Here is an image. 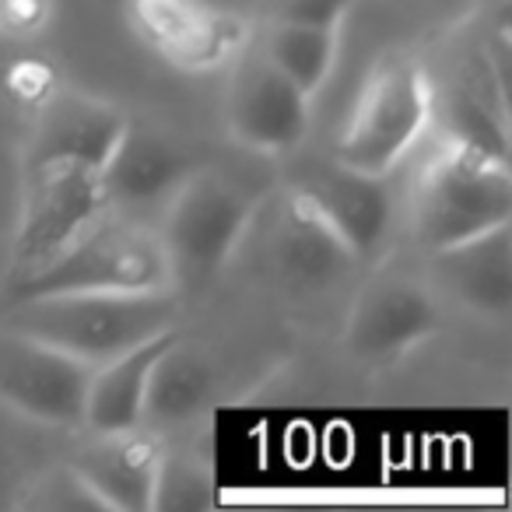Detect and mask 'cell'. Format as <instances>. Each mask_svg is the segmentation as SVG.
<instances>
[{
  "label": "cell",
  "mask_w": 512,
  "mask_h": 512,
  "mask_svg": "<svg viewBox=\"0 0 512 512\" xmlns=\"http://www.w3.org/2000/svg\"><path fill=\"white\" fill-rule=\"evenodd\" d=\"M477 15V0H351L337 22L334 67L313 99V127L334 130L376 71L418 60Z\"/></svg>",
  "instance_id": "cell-1"
},
{
  "label": "cell",
  "mask_w": 512,
  "mask_h": 512,
  "mask_svg": "<svg viewBox=\"0 0 512 512\" xmlns=\"http://www.w3.org/2000/svg\"><path fill=\"white\" fill-rule=\"evenodd\" d=\"M8 330L95 365L176 330V292H57L11 299Z\"/></svg>",
  "instance_id": "cell-2"
},
{
  "label": "cell",
  "mask_w": 512,
  "mask_h": 512,
  "mask_svg": "<svg viewBox=\"0 0 512 512\" xmlns=\"http://www.w3.org/2000/svg\"><path fill=\"white\" fill-rule=\"evenodd\" d=\"M172 264L158 228L106 211L50 264L11 285V299L57 292H172Z\"/></svg>",
  "instance_id": "cell-3"
},
{
  "label": "cell",
  "mask_w": 512,
  "mask_h": 512,
  "mask_svg": "<svg viewBox=\"0 0 512 512\" xmlns=\"http://www.w3.org/2000/svg\"><path fill=\"white\" fill-rule=\"evenodd\" d=\"M512 221L509 158L442 141L414 186V239L432 249Z\"/></svg>",
  "instance_id": "cell-4"
},
{
  "label": "cell",
  "mask_w": 512,
  "mask_h": 512,
  "mask_svg": "<svg viewBox=\"0 0 512 512\" xmlns=\"http://www.w3.org/2000/svg\"><path fill=\"white\" fill-rule=\"evenodd\" d=\"M432 78L418 60L376 71L334 127L330 155L372 176H390L432 127Z\"/></svg>",
  "instance_id": "cell-5"
},
{
  "label": "cell",
  "mask_w": 512,
  "mask_h": 512,
  "mask_svg": "<svg viewBox=\"0 0 512 512\" xmlns=\"http://www.w3.org/2000/svg\"><path fill=\"white\" fill-rule=\"evenodd\" d=\"M256 200L218 172H193L162 207V246L169 253L172 281L200 285L232 260L253 221Z\"/></svg>",
  "instance_id": "cell-6"
},
{
  "label": "cell",
  "mask_w": 512,
  "mask_h": 512,
  "mask_svg": "<svg viewBox=\"0 0 512 512\" xmlns=\"http://www.w3.org/2000/svg\"><path fill=\"white\" fill-rule=\"evenodd\" d=\"M106 211H113L109 207L106 179L92 165H78V162L25 165L11 285L50 264L60 249L71 246Z\"/></svg>",
  "instance_id": "cell-7"
},
{
  "label": "cell",
  "mask_w": 512,
  "mask_h": 512,
  "mask_svg": "<svg viewBox=\"0 0 512 512\" xmlns=\"http://www.w3.org/2000/svg\"><path fill=\"white\" fill-rule=\"evenodd\" d=\"M92 365L18 330H0V404L39 425L81 428Z\"/></svg>",
  "instance_id": "cell-8"
},
{
  "label": "cell",
  "mask_w": 512,
  "mask_h": 512,
  "mask_svg": "<svg viewBox=\"0 0 512 512\" xmlns=\"http://www.w3.org/2000/svg\"><path fill=\"white\" fill-rule=\"evenodd\" d=\"M228 130L249 151L288 155L313 134V99L260 50L242 53L228 85Z\"/></svg>",
  "instance_id": "cell-9"
},
{
  "label": "cell",
  "mask_w": 512,
  "mask_h": 512,
  "mask_svg": "<svg viewBox=\"0 0 512 512\" xmlns=\"http://www.w3.org/2000/svg\"><path fill=\"white\" fill-rule=\"evenodd\" d=\"M288 190L306 200L348 242L358 260L376 253L390 232L393 193L386 176H372V172H362L327 155L302 165Z\"/></svg>",
  "instance_id": "cell-10"
},
{
  "label": "cell",
  "mask_w": 512,
  "mask_h": 512,
  "mask_svg": "<svg viewBox=\"0 0 512 512\" xmlns=\"http://www.w3.org/2000/svg\"><path fill=\"white\" fill-rule=\"evenodd\" d=\"M267 264L281 288L299 299H316L341 288L362 260L306 200L288 190L271 218Z\"/></svg>",
  "instance_id": "cell-11"
},
{
  "label": "cell",
  "mask_w": 512,
  "mask_h": 512,
  "mask_svg": "<svg viewBox=\"0 0 512 512\" xmlns=\"http://www.w3.org/2000/svg\"><path fill=\"white\" fill-rule=\"evenodd\" d=\"M439 330L432 292L407 274L379 271L358 292L348 316V348L369 365H390Z\"/></svg>",
  "instance_id": "cell-12"
},
{
  "label": "cell",
  "mask_w": 512,
  "mask_h": 512,
  "mask_svg": "<svg viewBox=\"0 0 512 512\" xmlns=\"http://www.w3.org/2000/svg\"><path fill=\"white\" fill-rule=\"evenodd\" d=\"M127 127L130 120L120 106L67 88L39 109L29 148H25V165L78 162L102 172Z\"/></svg>",
  "instance_id": "cell-13"
},
{
  "label": "cell",
  "mask_w": 512,
  "mask_h": 512,
  "mask_svg": "<svg viewBox=\"0 0 512 512\" xmlns=\"http://www.w3.org/2000/svg\"><path fill=\"white\" fill-rule=\"evenodd\" d=\"M106 512H151L155 481L162 467V446L155 435L130 432H95L71 463Z\"/></svg>",
  "instance_id": "cell-14"
},
{
  "label": "cell",
  "mask_w": 512,
  "mask_h": 512,
  "mask_svg": "<svg viewBox=\"0 0 512 512\" xmlns=\"http://www.w3.org/2000/svg\"><path fill=\"white\" fill-rule=\"evenodd\" d=\"M432 281L474 316L505 320L512 309V242L509 225L481 232L428 253Z\"/></svg>",
  "instance_id": "cell-15"
},
{
  "label": "cell",
  "mask_w": 512,
  "mask_h": 512,
  "mask_svg": "<svg viewBox=\"0 0 512 512\" xmlns=\"http://www.w3.org/2000/svg\"><path fill=\"white\" fill-rule=\"evenodd\" d=\"M190 176V162L172 141L127 127L113 158L102 169L109 207L141 218L148 207H165L176 186Z\"/></svg>",
  "instance_id": "cell-16"
},
{
  "label": "cell",
  "mask_w": 512,
  "mask_h": 512,
  "mask_svg": "<svg viewBox=\"0 0 512 512\" xmlns=\"http://www.w3.org/2000/svg\"><path fill=\"white\" fill-rule=\"evenodd\" d=\"M176 330L151 337V341L137 344V348L123 351V355L109 358V362L95 365L92 383H88L85 400V428L106 435V432H130V428L144 425V397H148V379L155 362L165 355Z\"/></svg>",
  "instance_id": "cell-17"
},
{
  "label": "cell",
  "mask_w": 512,
  "mask_h": 512,
  "mask_svg": "<svg viewBox=\"0 0 512 512\" xmlns=\"http://www.w3.org/2000/svg\"><path fill=\"white\" fill-rule=\"evenodd\" d=\"M134 11L141 15L151 43L176 64L211 67L235 43V25L228 29L225 18L200 0H137Z\"/></svg>",
  "instance_id": "cell-18"
},
{
  "label": "cell",
  "mask_w": 512,
  "mask_h": 512,
  "mask_svg": "<svg viewBox=\"0 0 512 512\" xmlns=\"http://www.w3.org/2000/svg\"><path fill=\"white\" fill-rule=\"evenodd\" d=\"M214 397V372L193 348L176 341L165 348L155 362L148 379V397H144V421L158 428L186 425L200 418Z\"/></svg>",
  "instance_id": "cell-19"
},
{
  "label": "cell",
  "mask_w": 512,
  "mask_h": 512,
  "mask_svg": "<svg viewBox=\"0 0 512 512\" xmlns=\"http://www.w3.org/2000/svg\"><path fill=\"white\" fill-rule=\"evenodd\" d=\"M337 36L334 29H316V25H285L271 22L260 43V53L292 81L295 88L316 99L323 92L334 67Z\"/></svg>",
  "instance_id": "cell-20"
},
{
  "label": "cell",
  "mask_w": 512,
  "mask_h": 512,
  "mask_svg": "<svg viewBox=\"0 0 512 512\" xmlns=\"http://www.w3.org/2000/svg\"><path fill=\"white\" fill-rule=\"evenodd\" d=\"M214 502V481L204 470V463L190 456H165L158 467L155 481V502L151 509H204Z\"/></svg>",
  "instance_id": "cell-21"
},
{
  "label": "cell",
  "mask_w": 512,
  "mask_h": 512,
  "mask_svg": "<svg viewBox=\"0 0 512 512\" xmlns=\"http://www.w3.org/2000/svg\"><path fill=\"white\" fill-rule=\"evenodd\" d=\"M18 505H22V509H39V512H92V509L106 512L74 467H57L46 477H39L29 488V495L18 498Z\"/></svg>",
  "instance_id": "cell-22"
},
{
  "label": "cell",
  "mask_w": 512,
  "mask_h": 512,
  "mask_svg": "<svg viewBox=\"0 0 512 512\" xmlns=\"http://www.w3.org/2000/svg\"><path fill=\"white\" fill-rule=\"evenodd\" d=\"M264 4L267 25H316V29H337L341 15L351 0H260Z\"/></svg>",
  "instance_id": "cell-23"
}]
</instances>
